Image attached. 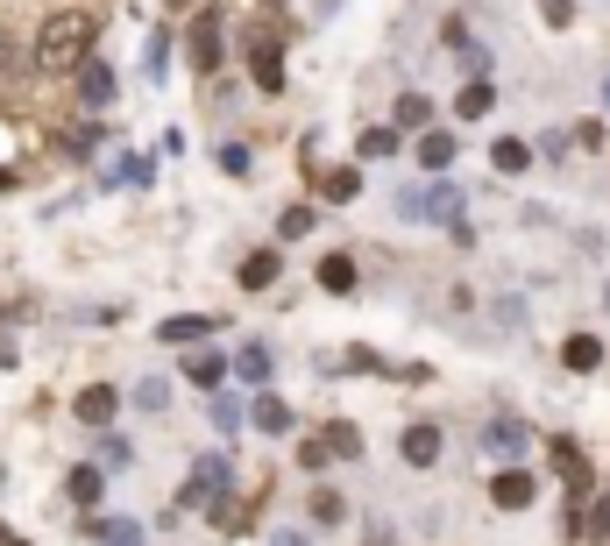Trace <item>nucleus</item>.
I'll list each match as a JSON object with an SVG mask.
<instances>
[{"mask_svg": "<svg viewBox=\"0 0 610 546\" xmlns=\"http://www.w3.org/2000/svg\"><path fill=\"white\" fill-rule=\"evenodd\" d=\"M93 36H100L93 15H50L43 36H36V64H43V71H79V64L93 57Z\"/></svg>", "mask_w": 610, "mask_h": 546, "instance_id": "f257e3e1", "label": "nucleus"}, {"mask_svg": "<svg viewBox=\"0 0 610 546\" xmlns=\"http://www.w3.org/2000/svg\"><path fill=\"white\" fill-rule=\"evenodd\" d=\"M398 213L405 220H447L454 227V220H462V192H454V185H426V192H405Z\"/></svg>", "mask_w": 610, "mask_h": 546, "instance_id": "f03ea898", "label": "nucleus"}, {"mask_svg": "<svg viewBox=\"0 0 610 546\" xmlns=\"http://www.w3.org/2000/svg\"><path fill=\"white\" fill-rule=\"evenodd\" d=\"M220 497H227V454H199L192 476H185V504L206 511V504H220Z\"/></svg>", "mask_w": 610, "mask_h": 546, "instance_id": "7ed1b4c3", "label": "nucleus"}, {"mask_svg": "<svg viewBox=\"0 0 610 546\" xmlns=\"http://www.w3.org/2000/svg\"><path fill=\"white\" fill-rule=\"evenodd\" d=\"M532 497H540L532 468H497V483H490V504H497V511H525Z\"/></svg>", "mask_w": 610, "mask_h": 546, "instance_id": "20e7f679", "label": "nucleus"}, {"mask_svg": "<svg viewBox=\"0 0 610 546\" xmlns=\"http://www.w3.org/2000/svg\"><path fill=\"white\" fill-rule=\"evenodd\" d=\"M398 454H405L412 468H433V461H440V426H426V419H419V426H405Z\"/></svg>", "mask_w": 610, "mask_h": 546, "instance_id": "39448f33", "label": "nucleus"}, {"mask_svg": "<svg viewBox=\"0 0 610 546\" xmlns=\"http://www.w3.org/2000/svg\"><path fill=\"white\" fill-rule=\"evenodd\" d=\"M114 412H121V390H107V383H86L79 390V419L86 426H114Z\"/></svg>", "mask_w": 610, "mask_h": 546, "instance_id": "423d86ee", "label": "nucleus"}, {"mask_svg": "<svg viewBox=\"0 0 610 546\" xmlns=\"http://www.w3.org/2000/svg\"><path fill=\"white\" fill-rule=\"evenodd\" d=\"M192 64L199 71H220V15H199L192 22Z\"/></svg>", "mask_w": 610, "mask_h": 546, "instance_id": "0eeeda50", "label": "nucleus"}, {"mask_svg": "<svg viewBox=\"0 0 610 546\" xmlns=\"http://www.w3.org/2000/svg\"><path fill=\"white\" fill-rule=\"evenodd\" d=\"M71 78H79V100H86V107H107V100H114V71H107V64H93V57H86Z\"/></svg>", "mask_w": 610, "mask_h": 546, "instance_id": "6e6552de", "label": "nucleus"}, {"mask_svg": "<svg viewBox=\"0 0 610 546\" xmlns=\"http://www.w3.org/2000/svg\"><path fill=\"white\" fill-rule=\"evenodd\" d=\"M256 86H263V93H284V57H277V36H256Z\"/></svg>", "mask_w": 610, "mask_h": 546, "instance_id": "1a4fd4ad", "label": "nucleus"}, {"mask_svg": "<svg viewBox=\"0 0 610 546\" xmlns=\"http://www.w3.org/2000/svg\"><path fill=\"white\" fill-rule=\"evenodd\" d=\"M249 426H256V433H291V405H284V398H270V390H263V398L249 405Z\"/></svg>", "mask_w": 610, "mask_h": 546, "instance_id": "9d476101", "label": "nucleus"}, {"mask_svg": "<svg viewBox=\"0 0 610 546\" xmlns=\"http://www.w3.org/2000/svg\"><path fill=\"white\" fill-rule=\"evenodd\" d=\"M561 362L589 376V369H603V341H596V334H568V341H561Z\"/></svg>", "mask_w": 610, "mask_h": 546, "instance_id": "9b49d317", "label": "nucleus"}, {"mask_svg": "<svg viewBox=\"0 0 610 546\" xmlns=\"http://www.w3.org/2000/svg\"><path fill=\"white\" fill-rule=\"evenodd\" d=\"M547 461L561 468L575 490H589V461H582V447H575V440H554V447H547Z\"/></svg>", "mask_w": 610, "mask_h": 546, "instance_id": "f8f14e48", "label": "nucleus"}, {"mask_svg": "<svg viewBox=\"0 0 610 546\" xmlns=\"http://www.w3.org/2000/svg\"><path fill=\"white\" fill-rule=\"evenodd\" d=\"M277 270H284V256H270V249H256V256H242V284H249V291H263V284H277Z\"/></svg>", "mask_w": 610, "mask_h": 546, "instance_id": "ddd939ff", "label": "nucleus"}, {"mask_svg": "<svg viewBox=\"0 0 610 546\" xmlns=\"http://www.w3.org/2000/svg\"><path fill=\"white\" fill-rule=\"evenodd\" d=\"M483 447H490V454H504V461H511V454H525V426H518V419H497V426L483 433Z\"/></svg>", "mask_w": 610, "mask_h": 546, "instance_id": "4468645a", "label": "nucleus"}, {"mask_svg": "<svg viewBox=\"0 0 610 546\" xmlns=\"http://www.w3.org/2000/svg\"><path fill=\"white\" fill-rule=\"evenodd\" d=\"M490 164H497V171H504V178H518V171H525V164H532V142H518V135H504V142H497V149H490Z\"/></svg>", "mask_w": 610, "mask_h": 546, "instance_id": "2eb2a0df", "label": "nucleus"}, {"mask_svg": "<svg viewBox=\"0 0 610 546\" xmlns=\"http://www.w3.org/2000/svg\"><path fill=\"white\" fill-rule=\"evenodd\" d=\"M419 164H426V171H447V164H454V135L426 128V135H419Z\"/></svg>", "mask_w": 610, "mask_h": 546, "instance_id": "dca6fc26", "label": "nucleus"}, {"mask_svg": "<svg viewBox=\"0 0 610 546\" xmlns=\"http://www.w3.org/2000/svg\"><path fill=\"white\" fill-rule=\"evenodd\" d=\"M454 107H462V121H483V114L497 107V86H483V78H469V86H462V100H454Z\"/></svg>", "mask_w": 610, "mask_h": 546, "instance_id": "f3484780", "label": "nucleus"}, {"mask_svg": "<svg viewBox=\"0 0 610 546\" xmlns=\"http://www.w3.org/2000/svg\"><path fill=\"white\" fill-rule=\"evenodd\" d=\"M320 291H334V298L355 291V256H327V263H320Z\"/></svg>", "mask_w": 610, "mask_h": 546, "instance_id": "a211bd4d", "label": "nucleus"}, {"mask_svg": "<svg viewBox=\"0 0 610 546\" xmlns=\"http://www.w3.org/2000/svg\"><path fill=\"white\" fill-rule=\"evenodd\" d=\"M185 376H192V383H199V390H220V376H227V362H220V355H213V348H199V355H192V362H185Z\"/></svg>", "mask_w": 610, "mask_h": 546, "instance_id": "6ab92c4d", "label": "nucleus"}, {"mask_svg": "<svg viewBox=\"0 0 610 546\" xmlns=\"http://www.w3.org/2000/svg\"><path fill=\"white\" fill-rule=\"evenodd\" d=\"M93 539H100V546H142V525H135V518H100Z\"/></svg>", "mask_w": 610, "mask_h": 546, "instance_id": "aec40b11", "label": "nucleus"}, {"mask_svg": "<svg viewBox=\"0 0 610 546\" xmlns=\"http://www.w3.org/2000/svg\"><path fill=\"white\" fill-rule=\"evenodd\" d=\"M71 504H100V490H107V476H100V468H71Z\"/></svg>", "mask_w": 610, "mask_h": 546, "instance_id": "412c9836", "label": "nucleus"}, {"mask_svg": "<svg viewBox=\"0 0 610 546\" xmlns=\"http://www.w3.org/2000/svg\"><path fill=\"white\" fill-rule=\"evenodd\" d=\"M235 369H242V383H270V348H263V341H249V348L235 355Z\"/></svg>", "mask_w": 610, "mask_h": 546, "instance_id": "4be33fe9", "label": "nucleus"}, {"mask_svg": "<svg viewBox=\"0 0 610 546\" xmlns=\"http://www.w3.org/2000/svg\"><path fill=\"white\" fill-rule=\"evenodd\" d=\"M320 447H327V461H355V454H362V433H355V426H334Z\"/></svg>", "mask_w": 610, "mask_h": 546, "instance_id": "5701e85b", "label": "nucleus"}, {"mask_svg": "<svg viewBox=\"0 0 610 546\" xmlns=\"http://www.w3.org/2000/svg\"><path fill=\"white\" fill-rule=\"evenodd\" d=\"M135 405H142V412H164V405H171V383H164V376H142V383H135Z\"/></svg>", "mask_w": 610, "mask_h": 546, "instance_id": "b1692460", "label": "nucleus"}, {"mask_svg": "<svg viewBox=\"0 0 610 546\" xmlns=\"http://www.w3.org/2000/svg\"><path fill=\"white\" fill-rule=\"evenodd\" d=\"M320 192L327 199H355L362 192V171H320Z\"/></svg>", "mask_w": 610, "mask_h": 546, "instance_id": "393cba45", "label": "nucleus"}, {"mask_svg": "<svg viewBox=\"0 0 610 546\" xmlns=\"http://www.w3.org/2000/svg\"><path fill=\"white\" fill-rule=\"evenodd\" d=\"M355 149L376 164V156H391V149H398V128H362V142H355Z\"/></svg>", "mask_w": 610, "mask_h": 546, "instance_id": "a878e982", "label": "nucleus"}, {"mask_svg": "<svg viewBox=\"0 0 610 546\" xmlns=\"http://www.w3.org/2000/svg\"><path fill=\"white\" fill-rule=\"evenodd\" d=\"M398 121H405V128H426V121H433V100H426V93H405V100H398Z\"/></svg>", "mask_w": 610, "mask_h": 546, "instance_id": "bb28decb", "label": "nucleus"}, {"mask_svg": "<svg viewBox=\"0 0 610 546\" xmlns=\"http://www.w3.org/2000/svg\"><path fill=\"white\" fill-rule=\"evenodd\" d=\"M305 227H313V206H284V220H277V234H284V242H298Z\"/></svg>", "mask_w": 610, "mask_h": 546, "instance_id": "cd10ccee", "label": "nucleus"}, {"mask_svg": "<svg viewBox=\"0 0 610 546\" xmlns=\"http://www.w3.org/2000/svg\"><path fill=\"white\" fill-rule=\"evenodd\" d=\"M249 164H256V156H249L242 142H227V149H220V171H227V178H249Z\"/></svg>", "mask_w": 610, "mask_h": 546, "instance_id": "c85d7f7f", "label": "nucleus"}, {"mask_svg": "<svg viewBox=\"0 0 610 546\" xmlns=\"http://www.w3.org/2000/svg\"><path fill=\"white\" fill-rule=\"evenodd\" d=\"M589 539H603V546H610V490L589 504Z\"/></svg>", "mask_w": 610, "mask_h": 546, "instance_id": "c756f323", "label": "nucleus"}, {"mask_svg": "<svg viewBox=\"0 0 610 546\" xmlns=\"http://www.w3.org/2000/svg\"><path fill=\"white\" fill-rule=\"evenodd\" d=\"M213 426L235 433V426H242V398H213Z\"/></svg>", "mask_w": 610, "mask_h": 546, "instance_id": "7c9ffc66", "label": "nucleus"}, {"mask_svg": "<svg viewBox=\"0 0 610 546\" xmlns=\"http://www.w3.org/2000/svg\"><path fill=\"white\" fill-rule=\"evenodd\" d=\"M206 511H213L220 532H242V504H235V497H220V504H206Z\"/></svg>", "mask_w": 610, "mask_h": 546, "instance_id": "2f4dec72", "label": "nucleus"}, {"mask_svg": "<svg viewBox=\"0 0 610 546\" xmlns=\"http://www.w3.org/2000/svg\"><path fill=\"white\" fill-rule=\"evenodd\" d=\"M199 334H206L199 312H192V320H164V341H199Z\"/></svg>", "mask_w": 610, "mask_h": 546, "instance_id": "473e14b6", "label": "nucleus"}, {"mask_svg": "<svg viewBox=\"0 0 610 546\" xmlns=\"http://www.w3.org/2000/svg\"><path fill=\"white\" fill-rule=\"evenodd\" d=\"M100 454H107V468H128V461H135V447H128L121 433H107V447H100Z\"/></svg>", "mask_w": 610, "mask_h": 546, "instance_id": "72a5a7b5", "label": "nucleus"}, {"mask_svg": "<svg viewBox=\"0 0 610 546\" xmlns=\"http://www.w3.org/2000/svg\"><path fill=\"white\" fill-rule=\"evenodd\" d=\"M100 142H107L100 128H79V135H71V156H100Z\"/></svg>", "mask_w": 610, "mask_h": 546, "instance_id": "f704fd0d", "label": "nucleus"}, {"mask_svg": "<svg viewBox=\"0 0 610 546\" xmlns=\"http://www.w3.org/2000/svg\"><path fill=\"white\" fill-rule=\"evenodd\" d=\"M313 518H320V525H334V518H341V497H334V490H320V497H313Z\"/></svg>", "mask_w": 610, "mask_h": 546, "instance_id": "c9c22d12", "label": "nucleus"}, {"mask_svg": "<svg viewBox=\"0 0 610 546\" xmlns=\"http://www.w3.org/2000/svg\"><path fill=\"white\" fill-rule=\"evenodd\" d=\"M0 71H15V36L0 29Z\"/></svg>", "mask_w": 610, "mask_h": 546, "instance_id": "e433bc0d", "label": "nucleus"}, {"mask_svg": "<svg viewBox=\"0 0 610 546\" xmlns=\"http://www.w3.org/2000/svg\"><path fill=\"white\" fill-rule=\"evenodd\" d=\"M270 546H313V539H305V532H277Z\"/></svg>", "mask_w": 610, "mask_h": 546, "instance_id": "4c0bfd02", "label": "nucleus"}, {"mask_svg": "<svg viewBox=\"0 0 610 546\" xmlns=\"http://www.w3.org/2000/svg\"><path fill=\"white\" fill-rule=\"evenodd\" d=\"M8 185H15V171H0V192H8Z\"/></svg>", "mask_w": 610, "mask_h": 546, "instance_id": "58836bf2", "label": "nucleus"}, {"mask_svg": "<svg viewBox=\"0 0 610 546\" xmlns=\"http://www.w3.org/2000/svg\"><path fill=\"white\" fill-rule=\"evenodd\" d=\"M603 107H610V78H603Z\"/></svg>", "mask_w": 610, "mask_h": 546, "instance_id": "ea45409f", "label": "nucleus"}, {"mask_svg": "<svg viewBox=\"0 0 610 546\" xmlns=\"http://www.w3.org/2000/svg\"><path fill=\"white\" fill-rule=\"evenodd\" d=\"M603 298H610V284H603Z\"/></svg>", "mask_w": 610, "mask_h": 546, "instance_id": "a19ab883", "label": "nucleus"}]
</instances>
